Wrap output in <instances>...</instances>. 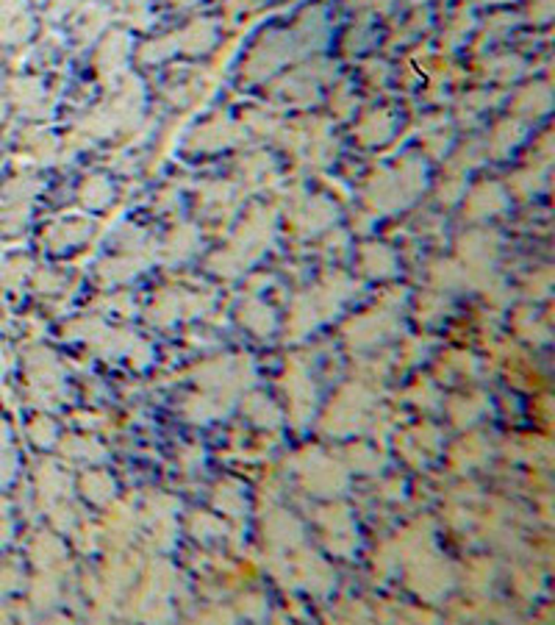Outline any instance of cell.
I'll list each match as a JSON object with an SVG mask.
<instances>
[{
	"label": "cell",
	"mask_w": 555,
	"mask_h": 625,
	"mask_svg": "<svg viewBox=\"0 0 555 625\" xmlns=\"http://www.w3.org/2000/svg\"><path fill=\"white\" fill-rule=\"evenodd\" d=\"M366 267L372 270V272H389L392 270V256L383 250V248H372V250H366Z\"/></svg>",
	"instance_id": "9c48e42d"
},
{
	"label": "cell",
	"mask_w": 555,
	"mask_h": 625,
	"mask_svg": "<svg viewBox=\"0 0 555 625\" xmlns=\"http://www.w3.org/2000/svg\"><path fill=\"white\" fill-rule=\"evenodd\" d=\"M228 142H233V133H230L228 126H208L197 136V145H203V148H220V145H228Z\"/></svg>",
	"instance_id": "8992f818"
},
{
	"label": "cell",
	"mask_w": 555,
	"mask_h": 625,
	"mask_svg": "<svg viewBox=\"0 0 555 625\" xmlns=\"http://www.w3.org/2000/svg\"><path fill=\"white\" fill-rule=\"evenodd\" d=\"M520 70H522V67H520L517 59H497L491 72H497V75H503V78H514Z\"/></svg>",
	"instance_id": "7c38bea8"
},
{
	"label": "cell",
	"mask_w": 555,
	"mask_h": 625,
	"mask_svg": "<svg viewBox=\"0 0 555 625\" xmlns=\"http://www.w3.org/2000/svg\"><path fill=\"white\" fill-rule=\"evenodd\" d=\"M214 28L208 26V23H195L189 31L181 36V42H184V48L186 50H192V53H203V50H208L211 45H214Z\"/></svg>",
	"instance_id": "6da1fadb"
},
{
	"label": "cell",
	"mask_w": 555,
	"mask_h": 625,
	"mask_svg": "<svg viewBox=\"0 0 555 625\" xmlns=\"http://www.w3.org/2000/svg\"><path fill=\"white\" fill-rule=\"evenodd\" d=\"M392 131V120L386 114H375L361 126V139L364 142H383Z\"/></svg>",
	"instance_id": "5b68a950"
},
{
	"label": "cell",
	"mask_w": 555,
	"mask_h": 625,
	"mask_svg": "<svg viewBox=\"0 0 555 625\" xmlns=\"http://www.w3.org/2000/svg\"><path fill=\"white\" fill-rule=\"evenodd\" d=\"M361 3H366V6H386L389 0H361Z\"/></svg>",
	"instance_id": "4fadbf2b"
},
{
	"label": "cell",
	"mask_w": 555,
	"mask_h": 625,
	"mask_svg": "<svg viewBox=\"0 0 555 625\" xmlns=\"http://www.w3.org/2000/svg\"><path fill=\"white\" fill-rule=\"evenodd\" d=\"M125 53H128V39H125L123 33L111 36V39L106 42V48L100 50V67H103V70H117L120 59H123Z\"/></svg>",
	"instance_id": "3957f363"
},
{
	"label": "cell",
	"mask_w": 555,
	"mask_h": 625,
	"mask_svg": "<svg viewBox=\"0 0 555 625\" xmlns=\"http://www.w3.org/2000/svg\"><path fill=\"white\" fill-rule=\"evenodd\" d=\"M175 3H181V6H189V3H195V0H175Z\"/></svg>",
	"instance_id": "5bb4252c"
},
{
	"label": "cell",
	"mask_w": 555,
	"mask_h": 625,
	"mask_svg": "<svg viewBox=\"0 0 555 625\" xmlns=\"http://www.w3.org/2000/svg\"><path fill=\"white\" fill-rule=\"evenodd\" d=\"M192 242H195V231L184 228L181 233H175V236H172L169 250H172V253H178V256H184V253H189V250H192Z\"/></svg>",
	"instance_id": "30bf717a"
},
{
	"label": "cell",
	"mask_w": 555,
	"mask_h": 625,
	"mask_svg": "<svg viewBox=\"0 0 555 625\" xmlns=\"http://www.w3.org/2000/svg\"><path fill=\"white\" fill-rule=\"evenodd\" d=\"M520 139V131H517V126H511V123H505V126H500V131L494 136V148L497 150H505L508 145H514Z\"/></svg>",
	"instance_id": "8fae6325"
},
{
	"label": "cell",
	"mask_w": 555,
	"mask_h": 625,
	"mask_svg": "<svg viewBox=\"0 0 555 625\" xmlns=\"http://www.w3.org/2000/svg\"><path fill=\"white\" fill-rule=\"evenodd\" d=\"M111 198V189L103 178H92L86 187H84V203L86 206H106V200Z\"/></svg>",
	"instance_id": "52a82bcc"
},
{
	"label": "cell",
	"mask_w": 555,
	"mask_h": 625,
	"mask_svg": "<svg viewBox=\"0 0 555 625\" xmlns=\"http://www.w3.org/2000/svg\"><path fill=\"white\" fill-rule=\"evenodd\" d=\"M92 233V226H84V223H78V220H72V223H67V226H56L53 233H50V239L62 248V245H72V242H81V239H86Z\"/></svg>",
	"instance_id": "277c9868"
},
{
	"label": "cell",
	"mask_w": 555,
	"mask_h": 625,
	"mask_svg": "<svg viewBox=\"0 0 555 625\" xmlns=\"http://www.w3.org/2000/svg\"><path fill=\"white\" fill-rule=\"evenodd\" d=\"M178 48V39L175 36H167V39H159V42H150L145 50H142V59H167L172 50Z\"/></svg>",
	"instance_id": "ba28073f"
},
{
	"label": "cell",
	"mask_w": 555,
	"mask_h": 625,
	"mask_svg": "<svg viewBox=\"0 0 555 625\" xmlns=\"http://www.w3.org/2000/svg\"><path fill=\"white\" fill-rule=\"evenodd\" d=\"M500 206H503V195L497 192V187H483V189H478L475 198H472V203H469V209H472L475 217L491 214V211H497Z\"/></svg>",
	"instance_id": "7a4b0ae2"
}]
</instances>
